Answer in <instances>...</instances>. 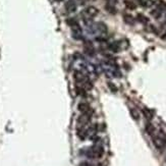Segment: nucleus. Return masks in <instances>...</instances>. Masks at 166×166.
Here are the masks:
<instances>
[{
	"label": "nucleus",
	"mask_w": 166,
	"mask_h": 166,
	"mask_svg": "<svg viewBox=\"0 0 166 166\" xmlns=\"http://www.w3.org/2000/svg\"><path fill=\"white\" fill-rule=\"evenodd\" d=\"M73 80L74 82L76 83V85L78 86L83 87L85 90H92L93 89V84L91 82V80L86 76L84 74L82 71H76L73 72Z\"/></svg>",
	"instance_id": "1"
},
{
	"label": "nucleus",
	"mask_w": 166,
	"mask_h": 166,
	"mask_svg": "<svg viewBox=\"0 0 166 166\" xmlns=\"http://www.w3.org/2000/svg\"><path fill=\"white\" fill-rule=\"evenodd\" d=\"M92 117V112H87V113H82L76 119V123H78V127H86L87 124L91 121Z\"/></svg>",
	"instance_id": "2"
},
{
	"label": "nucleus",
	"mask_w": 166,
	"mask_h": 166,
	"mask_svg": "<svg viewBox=\"0 0 166 166\" xmlns=\"http://www.w3.org/2000/svg\"><path fill=\"white\" fill-rule=\"evenodd\" d=\"M66 24L69 27H71L72 33H78V32H82V28L80 27L78 24V20L76 18H69L66 20Z\"/></svg>",
	"instance_id": "3"
},
{
	"label": "nucleus",
	"mask_w": 166,
	"mask_h": 166,
	"mask_svg": "<svg viewBox=\"0 0 166 166\" xmlns=\"http://www.w3.org/2000/svg\"><path fill=\"white\" fill-rule=\"evenodd\" d=\"M153 144H154V146L156 147L157 150H159L160 152H163V151L165 150L166 144H165L164 140H163V138L159 137V136L154 137L153 138Z\"/></svg>",
	"instance_id": "4"
},
{
	"label": "nucleus",
	"mask_w": 166,
	"mask_h": 166,
	"mask_svg": "<svg viewBox=\"0 0 166 166\" xmlns=\"http://www.w3.org/2000/svg\"><path fill=\"white\" fill-rule=\"evenodd\" d=\"M93 152H94V157L95 158H102L104 155V148L102 145L100 144H96L94 147H93Z\"/></svg>",
	"instance_id": "5"
},
{
	"label": "nucleus",
	"mask_w": 166,
	"mask_h": 166,
	"mask_svg": "<svg viewBox=\"0 0 166 166\" xmlns=\"http://www.w3.org/2000/svg\"><path fill=\"white\" fill-rule=\"evenodd\" d=\"M84 13L86 14V16H88L89 18H94V16H97L99 13V10L98 8H96L95 6H88V7L85 9Z\"/></svg>",
	"instance_id": "6"
},
{
	"label": "nucleus",
	"mask_w": 166,
	"mask_h": 166,
	"mask_svg": "<svg viewBox=\"0 0 166 166\" xmlns=\"http://www.w3.org/2000/svg\"><path fill=\"white\" fill-rule=\"evenodd\" d=\"M78 110L82 113H87V112H93L91 109L90 105L87 102H81L78 105Z\"/></svg>",
	"instance_id": "7"
},
{
	"label": "nucleus",
	"mask_w": 166,
	"mask_h": 166,
	"mask_svg": "<svg viewBox=\"0 0 166 166\" xmlns=\"http://www.w3.org/2000/svg\"><path fill=\"white\" fill-rule=\"evenodd\" d=\"M64 8L67 12H74L76 10V3L73 0H69V1L65 2Z\"/></svg>",
	"instance_id": "8"
},
{
	"label": "nucleus",
	"mask_w": 166,
	"mask_h": 166,
	"mask_svg": "<svg viewBox=\"0 0 166 166\" xmlns=\"http://www.w3.org/2000/svg\"><path fill=\"white\" fill-rule=\"evenodd\" d=\"M76 136L80 138L81 140H86L88 138V131H87V129L85 127H78L76 129Z\"/></svg>",
	"instance_id": "9"
},
{
	"label": "nucleus",
	"mask_w": 166,
	"mask_h": 166,
	"mask_svg": "<svg viewBox=\"0 0 166 166\" xmlns=\"http://www.w3.org/2000/svg\"><path fill=\"white\" fill-rule=\"evenodd\" d=\"M85 52H86L89 56L95 55V48L91 42H86V44H85Z\"/></svg>",
	"instance_id": "10"
},
{
	"label": "nucleus",
	"mask_w": 166,
	"mask_h": 166,
	"mask_svg": "<svg viewBox=\"0 0 166 166\" xmlns=\"http://www.w3.org/2000/svg\"><path fill=\"white\" fill-rule=\"evenodd\" d=\"M142 112H143V114H144L145 118H146L147 120H152L153 117H154V113H153L152 110L149 109V108H143Z\"/></svg>",
	"instance_id": "11"
},
{
	"label": "nucleus",
	"mask_w": 166,
	"mask_h": 166,
	"mask_svg": "<svg viewBox=\"0 0 166 166\" xmlns=\"http://www.w3.org/2000/svg\"><path fill=\"white\" fill-rule=\"evenodd\" d=\"M145 131H146V133L148 134L149 136H153V135H154V133H155L154 125H153L151 122H147L146 125H145Z\"/></svg>",
	"instance_id": "12"
},
{
	"label": "nucleus",
	"mask_w": 166,
	"mask_h": 166,
	"mask_svg": "<svg viewBox=\"0 0 166 166\" xmlns=\"http://www.w3.org/2000/svg\"><path fill=\"white\" fill-rule=\"evenodd\" d=\"M74 90H76V93L78 96H82V97H86L87 96V90H85L83 87L78 86V85H76Z\"/></svg>",
	"instance_id": "13"
},
{
	"label": "nucleus",
	"mask_w": 166,
	"mask_h": 166,
	"mask_svg": "<svg viewBox=\"0 0 166 166\" xmlns=\"http://www.w3.org/2000/svg\"><path fill=\"white\" fill-rule=\"evenodd\" d=\"M123 20H124L125 24H127L129 25H135V22H136L134 16H131V14H124V16H123Z\"/></svg>",
	"instance_id": "14"
},
{
	"label": "nucleus",
	"mask_w": 166,
	"mask_h": 166,
	"mask_svg": "<svg viewBox=\"0 0 166 166\" xmlns=\"http://www.w3.org/2000/svg\"><path fill=\"white\" fill-rule=\"evenodd\" d=\"M124 5L129 10H135L137 8V4L131 0H124Z\"/></svg>",
	"instance_id": "15"
},
{
	"label": "nucleus",
	"mask_w": 166,
	"mask_h": 166,
	"mask_svg": "<svg viewBox=\"0 0 166 166\" xmlns=\"http://www.w3.org/2000/svg\"><path fill=\"white\" fill-rule=\"evenodd\" d=\"M139 4L142 6V7L148 8L153 5L154 2H153V0H139Z\"/></svg>",
	"instance_id": "16"
},
{
	"label": "nucleus",
	"mask_w": 166,
	"mask_h": 166,
	"mask_svg": "<svg viewBox=\"0 0 166 166\" xmlns=\"http://www.w3.org/2000/svg\"><path fill=\"white\" fill-rule=\"evenodd\" d=\"M108 48H109V50H111L112 52H115V53L119 52V50H120L118 42H112V43H110L109 46H108Z\"/></svg>",
	"instance_id": "17"
},
{
	"label": "nucleus",
	"mask_w": 166,
	"mask_h": 166,
	"mask_svg": "<svg viewBox=\"0 0 166 166\" xmlns=\"http://www.w3.org/2000/svg\"><path fill=\"white\" fill-rule=\"evenodd\" d=\"M129 113H131V116L133 117L134 120H139L140 119V113L136 108H131L129 109Z\"/></svg>",
	"instance_id": "18"
},
{
	"label": "nucleus",
	"mask_w": 166,
	"mask_h": 166,
	"mask_svg": "<svg viewBox=\"0 0 166 166\" xmlns=\"http://www.w3.org/2000/svg\"><path fill=\"white\" fill-rule=\"evenodd\" d=\"M137 20H139L140 23H142V24H147V23L149 22V18H147L146 16H144V14L142 13H139L137 16Z\"/></svg>",
	"instance_id": "19"
},
{
	"label": "nucleus",
	"mask_w": 166,
	"mask_h": 166,
	"mask_svg": "<svg viewBox=\"0 0 166 166\" xmlns=\"http://www.w3.org/2000/svg\"><path fill=\"white\" fill-rule=\"evenodd\" d=\"M156 5H157V8L160 9L161 11H163L164 9H166V2L165 1H162V0H158L156 2Z\"/></svg>",
	"instance_id": "20"
},
{
	"label": "nucleus",
	"mask_w": 166,
	"mask_h": 166,
	"mask_svg": "<svg viewBox=\"0 0 166 166\" xmlns=\"http://www.w3.org/2000/svg\"><path fill=\"white\" fill-rule=\"evenodd\" d=\"M97 29L99 30L101 33H106V32H107V27H106V25L103 24V23H98Z\"/></svg>",
	"instance_id": "21"
},
{
	"label": "nucleus",
	"mask_w": 166,
	"mask_h": 166,
	"mask_svg": "<svg viewBox=\"0 0 166 166\" xmlns=\"http://www.w3.org/2000/svg\"><path fill=\"white\" fill-rule=\"evenodd\" d=\"M151 14H152L153 16H154L155 18H159L161 16V14H162V11H161L160 9H158V8H155L154 10H152L151 11Z\"/></svg>",
	"instance_id": "22"
},
{
	"label": "nucleus",
	"mask_w": 166,
	"mask_h": 166,
	"mask_svg": "<svg viewBox=\"0 0 166 166\" xmlns=\"http://www.w3.org/2000/svg\"><path fill=\"white\" fill-rule=\"evenodd\" d=\"M105 8H106V10L109 12V13H112V14L116 13V8L114 7L113 5H111V4H106Z\"/></svg>",
	"instance_id": "23"
},
{
	"label": "nucleus",
	"mask_w": 166,
	"mask_h": 166,
	"mask_svg": "<svg viewBox=\"0 0 166 166\" xmlns=\"http://www.w3.org/2000/svg\"><path fill=\"white\" fill-rule=\"evenodd\" d=\"M108 88L110 89V90H111V92H113V93H116L117 92V87L115 86V85L113 84V83H108Z\"/></svg>",
	"instance_id": "24"
},
{
	"label": "nucleus",
	"mask_w": 166,
	"mask_h": 166,
	"mask_svg": "<svg viewBox=\"0 0 166 166\" xmlns=\"http://www.w3.org/2000/svg\"><path fill=\"white\" fill-rule=\"evenodd\" d=\"M78 166H93V165L90 164L89 162H87V161H84V162H81Z\"/></svg>",
	"instance_id": "25"
},
{
	"label": "nucleus",
	"mask_w": 166,
	"mask_h": 166,
	"mask_svg": "<svg viewBox=\"0 0 166 166\" xmlns=\"http://www.w3.org/2000/svg\"><path fill=\"white\" fill-rule=\"evenodd\" d=\"M163 140H164L165 144H166V135H164V137H163Z\"/></svg>",
	"instance_id": "26"
},
{
	"label": "nucleus",
	"mask_w": 166,
	"mask_h": 166,
	"mask_svg": "<svg viewBox=\"0 0 166 166\" xmlns=\"http://www.w3.org/2000/svg\"><path fill=\"white\" fill-rule=\"evenodd\" d=\"M55 1H57V2H61L62 0H55Z\"/></svg>",
	"instance_id": "27"
}]
</instances>
